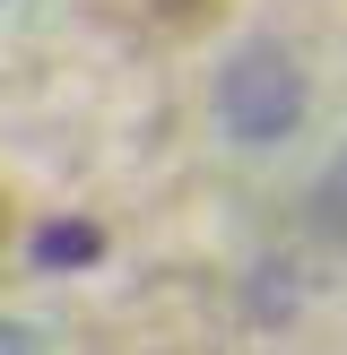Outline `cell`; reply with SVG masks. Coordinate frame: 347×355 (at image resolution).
I'll list each match as a JSON object with an SVG mask.
<instances>
[{"label": "cell", "mask_w": 347, "mask_h": 355, "mask_svg": "<svg viewBox=\"0 0 347 355\" xmlns=\"http://www.w3.org/2000/svg\"><path fill=\"white\" fill-rule=\"evenodd\" d=\"M312 113V69L295 44L278 35H252L217 61V130L235 148H287Z\"/></svg>", "instance_id": "6da1fadb"}, {"label": "cell", "mask_w": 347, "mask_h": 355, "mask_svg": "<svg viewBox=\"0 0 347 355\" xmlns=\"http://www.w3.org/2000/svg\"><path fill=\"white\" fill-rule=\"evenodd\" d=\"M304 295H312V269L295 252H269L252 277H243V321L252 329H287L295 312H304Z\"/></svg>", "instance_id": "7a4b0ae2"}, {"label": "cell", "mask_w": 347, "mask_h": 355, "mask_svg": "<svg viewBox=\"0 0 347 355\" xmlns=\"http://www.w3.org/2000/svg\"><path fill=\"white\" fill-rule=\"evenodd\" d=\"M17 347H44V329H26V321H0V355H17Z\"/></svg>", "instance_id": "277c9868"}, {"label": "cell", "mask_w": 347, "mask_h": 355, "mask_svg": "<svg viewBox=\"0 0 347 355\" xmlns=\"http://www.w3.org/2000/svg\"><path fill=\"white\" fill-rule=\"evenodd\" d=\"M26 260H35L44 277L96 269V260H104V225H96V217H44V225H35V243H26Z\"/></svg>", "instance_id": "3957f363"}]
</instances>
